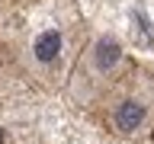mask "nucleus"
Returning <instances> with one entry per match:
<instances>
[{"instance_id":"nucleus-3","label":"nucleus","mask_w":154,"mask_h":144,"mask_svg":"<svg viewBox=\"0 0 154 144\" xmlns=\"http://www.w3.org/2000/svg\"><path fill=\"white\" fill-rule=\"evenodd\" d=\"M128 67H132V58L125 55V48L119 45L112 35H93L87 42L84 55L77 58V67H74V74H71V80H67L74 103L93 109V106L100 103V96H103Z\"/></svg>"},{"instance_id":"nucleus-1","label":"nucleus","mask_w":154,"mask_h":144,"mask_svg":"<svg viewBox=\"0 0 154 144\" xmlns=\"http://www.w3.org/2000/svg\"><path fill=\"white\" fill-rule=\"evenodd\" d=\"M87 42L90 38L84 29V16L74 7L61 3L38 29H32V35L19 38V45L13 48V58L19 61L29 80H35L45 90H61L71 80Z\"/></svg>"},{"instance_id":"nucleus-2","label":"nucleus","mask_w":154,"mask_h":144,"mask_svg":"<svg viewBox=\"0 0 154 144\" xmlns=\"http://www.w3.org/2000/svg\"><path fill=\"white\" fill-rule=\"evenodd\" d=\"M90 112L119 141H151L154 138V67L132 61V67L100 96V103Z\"/></svg>"},{"instance_id":"nucleus-4","label":"nucleus","mask_w":154,"mask_h":144,"mask_svg":"<svg viewBox=\"0 0 154 144\" xmlns=\"http://www.w3.org/2000/svg\"><path fill=\"white\" fill-rule=\"evenodd\" d=\"M151 144H154V138H151Z\"/></svg>"}]
</instances>
